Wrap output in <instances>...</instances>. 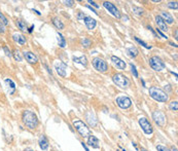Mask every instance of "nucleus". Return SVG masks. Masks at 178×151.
<instances>
[{"mask_svg":"<svg viewBox=\"0 0 178 151\" xmlns=\"http://www.w3.org/2000/svg\"><path fill=\"white\" fill-rule=\"evenodd\" d=\"M157 32H158V34H160V35H161V36H162V37H163V38H167V36H166V35H165L164 33H163V32H162V31H160V30H159V29H158V28H157Z\"/></svg>","mask_w":178,"mask_h":151,"instance_id":"nucleus-42","label":"nucleus"},{"mask_svg":"<svg viewBox=\"0 0 178 151\" xmlns=\"http://www.w3.org/2000/svg\"><path fill=\"white\" fill-rule=\"evenodd\" d=\"M85 118L88 124L90 127L92 128H96L97 124H98V119H97V116L95 115V113L92 112V111H86V114H85Z\"/></svg>","mask_w":178,"mask_h":151,"instance_id":"nucleus-12","label":"nucleus"},{"mask_svg":"<svg viewBox=\"0 0 178 151\" xmlns=\"http://www.w3.org/2000/svg\"><path fill=\"white\" fill-rule=\"evenodd\" d=\"M112 80L115 84H117L118 88H127L130 85V80L128 79V77L125 76L122 73H117L112 76Z\"/></svg>","mask_w":178,"mask_h":151,"instance_id":"nucleus-5","label":"nucleus"},{"mask_svg":"<svg viewBox=\"0 0 178 151\" xmlns=\"http://www.w3.org/2000/svg\"><path fill=\"white\" fill-rule=\"evenodd\" d=\"M123 151H126V150H125V149H123Z\"/></svg>","mask_w":178,"mask_h":151,"instance_id":"nucleus-56","label":"nucleus"},{"mask_svg":"<svg viewBox=\"0 0 178 151\" xmlns=\"http://www.w3.org/2000/svg\"><path fill=\"white\" fill-rule=\"evenodd\" d=\"M52 23H53V25L54 26H55L57 29H59V30H63L64 29V24H63V22H62L59 18H57V17H55V18H53V20H52Z\"/></svg>","mask_w":178,"mask_h":151,"instance_id":"nucleus-23","label":"nucleus"},{"mask_svg":"<svg viewBox=\"0 0 178 151\" xmlns=\"http://www.w3.org/2000/svg\"><path fill=\"white\" fill-rule=\"evenodd\" d=\"M127 53H128V56L131 58H136L139 55V50H138L135 46H131V48H127Z\"/></svg>","mask_w":178,"mask_h":151,"instance_id":"nucleus-24","label":"nucleus"},{"mask_svg":"<svg viewBox=\"0 0 178 151\" xmlns=\"http://www.w3.org/2000/svg\"><path fill=\"white\" fill-rule=\"evenodd\" d=\"M134 39H135V41H136V42H138V43H139L140 45H142L143 48H147V49H150V48H151V45H148L146 42H144L143 40H141V39H139V38H138V37H134Z\"/></svg>","mask_w":178,"mask_h":151,"instance_id":"nucleus-29","label":"nucleus"},{"mask_svg":"<svg viewBox=\"0 0 178 151\" xmlns=\"http://www.w3.org/2000/svg\"><path fill=\"white\" fill-rule=\"evenodd\" d=\"M24 58L26 59V61L29 64H36L38 62V58L35 55L34 53L32 52H24L23 53Z\"/></svg>","mask_w":178,"mask_h":151,"instance_id":"nucleus-15","label":"nucleus"},{"mask_svg":"<svg viewBox=\"0 0 178 151\" xmlns=\"http://www.w3.org/2000/svg\"><path fill=\"white\" fill-rule=\"evenodd\" d=\"M4 83L6 84L7 88H8V89L10 88L9 93H10V95H13V93L16 92V83H14V82L10 78H5L4 79Z\"/></svg>","mask_w":178,"mask_h":151,"instance_id":"nucleus-22","label":"nucleus"},{"mask_svg":"<svg viewBox=\"0 0 178 151\" xmlns=\"http://www.w3.org/2000/svg\"><path fill=\"white\" fill-rule=\"evenodd\" d=\"M82 21H83V23H85L88 30H94L97 26V21L94 19V18L90 17V16H86L85 19H83Z\"/></svg>","mask_w":178,"mask_h":151,"instance_id":"nucleus-13","label":"nucleus"},{"mask_svg":"<svg viewBox=\"0 0 178 151\" xmlns=\"http://www.w3.org/2000/svg\"><path fill=\"white\" fill-rule=\"evenodd\" d=\"M111 62L113 63V65L118 68V69H119V70H125V69H126L127 64L123 62L122 59H119L118 57L112 56V57H111Z\"/></svg>","mask_w":178,"mask_h":151,"instance_id":"nucleus-14","label":"nucleus"},{"mask_svg":"<svg viewBox=\"0 0 178 151\" xmlns=\"http://www.w3.org/2000/svg\"><path fill=\"white\" fill-rule=\"evenodd\" d=\"M81 145H82V147H83V148H85V150H86V151H90V150H89V148H88V146L86 145V143L81 142Z\"/></svg>","mask_w":178,"mask_h":151,"instance_id":"nucleus-45","label":"nucleus"},{"mask_svg":"<svg viewBox=\"0 0 178 151\" xmlns=\"http://www.w3.org/2000/svg\"><path fill=\"white\" fill-rule=\"evenodd\" d=\"M74 63H77V64H81L82 65L83 67H86L88 66V59H86V56H81V57H73L72 58Z\"/></svg>","mask_w":178,"mask_h":151,"instance_id":"nucleus-20","label":"nucleus"},{"mask_svg":"<svg viewBox=\"0 0 178 151\" xmlns=\"http://www.w3.org/2000/svg\"><path fill=\"white\" fill-rule=\"evenodd\" d=\"M55 70L57 71V73L61 77H66L67 76V65L64 62L58 61L55 63Z\"/></svg>","mask_w":178,"mask_h":151,"instance_id":"nucleus-11","label":"nucleus"},{"mask_svg":"<svg viewBox=\"0 0 178 151\" xmlns=\"http://www.w3.org/2000/svg\"><path fill=\"white\" fill-rule=\"evenodd\" d=\"M32 10H33V12H34L36 14H37V16H41V13H40V12H38V10H36V9H34V8L32 9Z\"/></svg>","mask_w":178,"mask_h":151,"instance_id":"nucleus-47","label":"nucleus"},{"mask_svg":"<svg viewBox=\"0 0 178 151\" xmlns=\"http://www.w3.org/2000/svg\"><path fill=\"white\" fill-rule=\"evenodd\" d=\"M13 39L14 42L18 43V44H20V45L26 44V42H27L26 37H25L24 35L19 34V33H14V34L13 35Z\"/></svg>","mask_w":178,"mask_h":151,"instance_id":"nucleus-18","label":"nucleus"},{"mask_svg":"<svg viewBox=\"0 0 178 151\" xmlns=\"http://www.w3.org/2000/svg\"><path fill=\"white\" fill-rule=\"evenodd\" d=\"M5 33V26L0 22V34H4Z\"/></svg>","mask_w":178,"mask_h":151,"instance_id":"nucleus-39","label":"nucleus"},{"mask_svg":"<svg viewBox=\"0 0 178 151\" xmlns=\"http://www.w3.org/2000/svg\"><path fill=\"white\" fill-rule=\"evenodd\" d=\"M0 20H1V23L4 25V26H7V25H8V20L6 19V17L1 12H0Z\"/></svg>","mask_w":178,"mask_h":151,"instance_id":"nucleus-33","label":"nucleus"},{"mask_svg":"<svg viewBox=\"0 0 178 151\" xmlns=\"http://www.w3.org/2000/svg\"><path fill=\"white\" fill-rule=\"evenodd\" d=\"M25 151H34V150H32L31 148H27L26 150H25Z\"/></svg>","mask_w":178,"mask_h":151,"instance_id":"nucleus-54","label":"nucleus"},{"mask_svg":"<svg viewBox=\"0 0 178 151\" xmlns=\"http://www.w3.org/2000/svg\"><path fill=\"white\" fill-rule=\"evenodd\" d=\"M167 6L171 9H177L178 8V5H177V1H170L167 3Z\"/></svg>","mask_w":178,"mask_h":151,"instance_id":"nucleus-32","label":"nucleus"},{"mask_svg":"<svg viewBox=\"0 0 178 151\" xmlns=\"http://www.w3.org/2000/svg\"><path fill=\"white\" fill-rule=\"evenodd\" d=\"M88 2L90 3V4H92L93 6H95L96 8H99V5H98V4H97V3H96L95 1H92V0H89Z\"/></svg>","mask_w":178,"mask_h":151,"instance_id":"nucleus-41","label":"nucleus"},{"mask_svg":"<svg viewBox=\"0 0 178 151\" xmlns=\"http://www.w3.org/2000/svg\"><path fill=\"white\" fill-rule=\"evenodd\" d=\"M81 44L83 48H91V45H92V41H91L89 38H82L81 41Z\"/></svg>","mask_w":178,"mask_h":151,"instance_id":"nucleus-27","label":"nucleus"},{"mask_svg":"<svg viewBox=\"0 0 178 151\" xmlns=\"http://www.w3.org/2000/svg\"><path fill=\"white\" fill-rule=\"evenodd\" d=\"M92 64L94 68H95L98 72H101V73H105V72H107L108 70L107 63L105 62L103 59H101V58H94L92 60Z\"/></svg>","mask_w":178,"mask_h":151,"instance_id":"nucleus-6","label":"nucleus"},{"mask_svg":"<svg viewBox=\"0 0 178 151\" xmlns=\"http://www.w3.org/2000/svg\"><path fill=\"white\" fill-rule=\"evenodd\" d=\"M149 66L154 69V71H163L166 68V64L161 58L158 56H152L149 59Z\"/></svg>","mask_w":178,"mask_h":151,"instance_id":"nucleus-4","label":"nucleus"},{"mask_svg":"<svg viewBox=\"0 0 178 151\" xmlns=\"http://www.w3.org/2000/svg\"><path fill=\"white\" fill-rule=\"evenodd\" d=\"M45 69L48 70V72H49V73H50V75H52V74H53V71L50 70V67H49V66H48V65H46V64H45Z\"/></svg>","mask_w":178,"mask_h":151,"instance_id":"nucleus-43","label":"nucleus"},{"mask_svg":"<svg viewBox=\"0 0 178 151\" xmlns=\"http://www.w3.org/2000/svg\"><path fill=\"white\" fill-rule=\"evenodd\" d=\"M141 82H142L143 86H145V82H144V80H143V79H141Z\"/></svg>","mask_w":178,"mask_h":151,"instance_id":"nucleus-53","label":"nucleus"},{"mask_svg":"<svg viewBox=\"0 0 178 151\" xmlns=\"http://www.w3.org/2000/svg\"><path fill=\"white\" fill-rule=\"evenodd\" d=\"M169 44H170V45H172V46H174V48H177V44H176V43H173V42H169Z\"/></svg>","mask_w":178,"mask_h":151,"instance_id":"nucleus-49","label":"nucleus"},{"mask_svg":"<svg viewBox=\"0 0 178 151\" xmlns=\"http://www.w3.org/2000/svg\"><path fill=\"white\" fill-rule=\"evenodd\" d=\"M13 56L14 58V60L17 61V62H22V60H23V58H22V55H21V53L19 52V50H14L13 53Z\"/></svg>","mask_w":178,"mask_h":151,"instance_id":"nucleus-30","label":"nucleus"},{"mask_svg":"<svg viewBox=\"0 0 178 151\" xmlns=\"http://www.w3.org/2000/svg\"><path fill=\"white\" fill-rule=\"evenodd\" d=\"M169 109L171 110V111H173V112H176L177 109H178L177 101H172V102L169 104Z\"/></svg>","mask_w":178,"mask_h":151,"instance_id":"nucleus-31","label":"nucleus"},{"mask_svg":"<svg viewBox=\"0 0 178 151\" xmlns=\"http://www.w3.org/2000/svg\"><path fill=\"white\" fill-rule=\"evenodd\" d=\"M132 10L134 13L137 14V16H143V13H144V9L141 8L139 6H133Z\"/></svg>","mask_w":178,"mask_h":151,"instance_id":"nucleus-28","label":"nucleus"},{"mask_svg":"<svg viewBox=\"0 0 178 151\" xmlns=\"http://www.w3.org/2000/svg\"><path fill=\"white\" fill-rule=\"evenodd\" d=\"M86 7H88V8H89V9H91V10H92V13H95L96 14H98V13H97V12H96V10H95V9H94V8H93V7H92V6H91V5H86Z\"/></svg>","mask_w":178,"mask_h":151,"instance_id":"nucleus-44","label":"nucleus"},{"mask_svg":"<svg viewBox=\"0 0 178 151\" xmlns=\"http://www.w3.org/2000/svg\"><path fill=\"white\" fill-rule=\"evenodd\" d=\"M160 17H161L162 19L165 21L166 24H173V23H174V18H173L169 13L162 12V13H161V16H160Z\"/></svg>","mask_w":178,"mask_h":151,"instance_id":"nucleus-21","label":"nucleus"},{"mask_svg":"<svg viewBox=\"0 0 178 151\" xmlns=\"http://www.w3.org/2000/svg\"><path fill=\"white\" fill-rule=\"evenodd\" d=\"M86 16V13H83L82 12H78V13H77V20H79V21H82L83 19H85V17Z\"/></svg>","mask_w":178,"mask_h":151,"instance_id":"nucleus-37","label":"nucleus"},{"mask_svg":"<svg viewBox=\"0 0 178 151\" xmlns=\"http://www.w3.org/2000/svg\"><path fill=\"white\" fill-rule=\"evenodd\" d=\"M130 66H131V72H132L133 76L137 78V77H138V72H137V69H136L135 65H133V64H130Z\"/></svg>","mask_w":178,"mask_h":151,"instance_id":"nucleus-34","label":"nucleus"},{"mask_svg":"<svg viewBox=\"0 0 178 151\" xmlns=\"http://www.w3.org/2000/svg\"><path fill=\"white\" fill-rule=\"evenodd\" d=\"M115 102H117L118 106L121 108V109H129V108L132 106V101L129 98V97L127 96H119L115 100Z\"/></svg>","mask_w":178,"mask_h":151,"instance_id":"nucleus-8","label":"nucleus"},{"mask_svg":"<svg viewBox=\"0 0 178 151\" xmlns=\"http://www.w3.org/2000/svg\"><path fill=\"white\" fill-rule=\"evenodd\" d=\"M3 50H4V53H5V55L7 56V57H12L13 56V53H12V52H10V50H9V48H7V46L6 45H4V46H3Z\"/></svg>","mask_w":178,"mask_h":151,"instance_id":"nucleus-35","label":"nucleus"},{"mask_svg":"<svg viewBox=\"0 0 178 151\" xmlns=\"http://www.w3.org/2000/svg\"><path fill=\"white\" fill-rule=\"evenodd\" d=\"M123 21H125V20H126V21H128V20H129V18L127 17V16H125V17L123 18Z\"/></svg>","mask_w":178,"mask_h":151,"instance_id":"nucleus-51","label":"nucleus"},{"mask_svg":"<svg viewBox=\"0 0 178 151\" xmlns=\"http://www.w3.org/2000/svg\"><path fill=\"white\" fill-rule=\"evenodd\" d=\"M63 3L68 7H72V6H73V4H74V1L70 0V1H63Z\"/></svg>","mask_w":178,"mask_h":151,"instance_id":"nucleus-38","label":"nucleus"},{"mask_svg":"<svg viewBox=\"0 0 178 151\" xmlns=\"http://www.w3.org/2000/svg\"><path fill=\"white\" fill-rule=\"evenodd\" d=\"M138 122H139V125L141 127V128H142V131L144 132V134L152 135V133H154V128H152L150 121L148 120L146 117H144V116L140 117Z\"/></svg>","mask_w":178,"mask_h":151,"instance_id":"nucleus-7","label":"nucleus"},{"mask_svg":"<svg viewBox=\"0 0 178 151\" xmlns=\"http://www.w3.org/2000/svg\"><path fill=\"white\" fill-rule=\"evenodd\" d=\"M177 30H175V39H177Z\"/></svg>","mask_w":178,"mask_h":151,"instance_id":"nucleus-55","label":"nucleus"},{"mask_svg":"<svg viewBox=\"0 0 178 151\" xmlns=\"http://www.w3.org/2000/svg\"><path fill=\"white\" fill-rule=\"evenodd\" d=\"M133 146H134V148H135L136 150H138V147H137V145H136V143H133Z\"/></svg>","mask_w":178,"mask_h":151,"instance_id":"nucleus-50","label":"nucleus"},{"mask_svg":"<svg viewBox=\"0 0 178 151\" xmlns=\"http://www.w3.org/2000/svg\"><path fill=\"white\" fill-rule=\"evenodd\" d=\"M103 6L108 10V13H110L112 16L115 17L117 19H122L121 13H119L118 8L113 4V3H111V2H109V1H104V2H103Z\"/></svg>","mask_w":178,"mask_h":151,"instance_id":"nucleus-9","label":"nucleus"},{"mask_svg":"<svg viewBox=\"0 0 178 151\" xmlns=\"http://www.w3.org/2000/svg\"><path fill=\"white\" fill-rule=\"evenodd\" d=\"M33 30H34V25H32V26L28 29V32H29V33H32V32H33Z\"/></svg>","mask_w":178,"mask_h":151,"instance_id":"nucleus-46","label":"nucleus"},{"mask_svg":"<svg viewBox=\"0 0 178 151\" xmlns=\"http://www.w3.org/2000/svg\"><path fill=\"white\" fill-rule=\"evenodd\" d=\"M16 24H17L18 28H19L21 31H23V32L28 31L27 24H26V22H25V21H23V20H18Z\"/></svg>","mask_w":178,"mask_h":151,"instance_id":"nucleus-25","label":"nucleus"},{"mask_svg":"<svg viewBox=\"0 0 178 151\" xmlns=\"http://www.w3.org/2000/svg\"><path fill=\"white\" fill-rule=\"evenodd\" d=\"M170 151H177V147L176 146H171V149Z\"/></svg>","mask_w":178,"mask_h":151,"instance_id":"nucleus-48","label":"nucleus"},{"mask_svg":"<svg viewBox=\"0 0 178 151\" xmlns=\"http://www.w3.org/2000/svg\"><path fill=\"white\" fill-rule=\"evenodd\" d=\"M38 144H39V147H40L41 150H48L49 149V141L48 139H46V137L45 135H41L40 138H39V141H38Z\"/></svg>","mask_w":178,"mask_h":151,"instance_id":"nucleus-19","label":"nucleus"},{"mask_svg":"<svg viewBox=\"0 0 178 151\" xmlns=\"http://www.w3.org/2000/svg\"><path fill=\"white\" fill-rule=\"evenodd\" d=\"M152 119H154V121L159 125V127H164V125L166 124L167 118L165 116V114L163 113L162 111L157 110L152 113Z\"/></svg>","mask_w":178,"mask_h":151,"instance_id":"nucleus-10","label":"nucleus"},{"mask_svg":"<svg viewBox=\"0 0 178 151\" xmlns=\"http://www.w3.org/2000/svg\"><path fill=\"white\" fill-rule=\"evenodd\" d=\"M148 92H149V96L154 101H157V102H161V103L168 102L169 100L168 93L163 91L162 88H157V86H151Z\"/></svg>","mask_w":178,"mask_h":151,"instance_id":"nucleus-2","label":"nucleus"},{"mask_svg":"<svg viewBox=\"0 0 178 151\" xmlns=\"http://www.w3.org/2000/svg\"><path fill=\"white\" fill-rule=\"evenodd\" d=\"M88 144L94 149H99L100 148V141L96 136L90 135L88 137Z\"/></svg>","mask_w":178,"mask_h":151,"instance_id":"nucleus-16","label":"nucleus"},{"mask_svg":"<svg viewBox=\"0 0 178 151\" xmlns=\"http://www.w3.org/2000/svg\"><path fill=\"white\" fill-rule=\"evenodd\" d=\"M157 150L158 151H170L168 147L163 146V145H157Z\"/></svg>","mask_w":178,"mask_h":151,"instance_id":"nucleus-36","label":"nucleus"},{"mask_svg":"<svg viewBox=\"0 0 178 151\" xmlns=\"http://www.w3.org/2000/svg\"><path fill=\"white\" fill-rule=\"evenodd\" d=\"M147 29H149V30L151 31V33L154 34V37H159V36H158V34L155 33V31H154V29H152V28H151L150 26H147Z\"/></svg>","mask_w":178,"mask_h":151,"instance_id":"nucleus-40","label":"nucleus"},{"mask_svg":"<svg viewBox=\"0 0 178 151\" xmlns=\"http://www.w3.org/2000/svg\"><path fill=\"white\" fill-rule=\"evenodd\" d=\"M140 151H147L145 148H143V147H141V149H140Z\"/></svg>","mask_w":178,"mask_h":151,"instance_id":"nucleus-52","label":"nucleus"},{"mask_svg":"<svg viewBox=\"0 0 178 151\" xmlns=\"http://www.w3.org/2000/svg\"><path fill=\"white\" fill-rule=\"evenodd\" d=\"M22 120H23L24 124L29 129H35L37 128L39 124L38 117L33 111L31 110H25L23 114H22Z\"/></svg>","mask_w":178,"mask_h":151,"instance_id":"nucleus-1","label":"nucleus"},{"mask_svg":"<svg viewBox=\"0 0 178 151\" xmlns=\"http://www.w3.org/2000/svg\"><path fill=\"white\" fill-rule=\"evenodd\" d=\"M73 127L77 131L79 136L82 137V138H88L91 135V131L88 124L86 122H83L81 119H79V118H74L73 119Z\"/></svg>","mask_w":178,"mask_h":151,"instance_id":"nucleus-3","label":"nucleus"},{"mask_svg":"<svg viewBox=\"0 0 178 151\" xmlns=\"http://www.w3.org/2000/svg\"><path fill=\"white\" fill-rule=\"evenodd\" d=\"M57 36H58V42H59V46H60V48H64L65 46H66V40H65V37L61 33H59V32H58Z\"/></svg>","mask_w":178,"mask_h":151,"instance_id":"nucleus-26","label":"nucleus"},{"mask_svg":"<svg viewBox=\"0 0 178 151\" xmlns=\"http://www.w3.org/2000/svg\"><path fill=\"white\" fill-rule=\"evenodd\" d=\"M155 23H157L160 31H165V32L168 31V25L165 23V21L163 20L160 16L155 17Z\"/></svg>","mask_w":178,"mask_h":151,"instance_id":"nucleus-17","label":"nucleus"}]
</instances>
